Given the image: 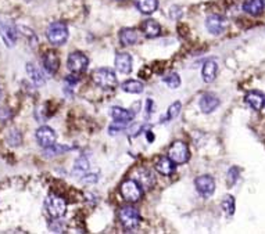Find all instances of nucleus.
Segmentation results:
<instances>
[{"label": "nucleus", "mask_w": 265, "mask_h": 234, "mask_svg": "<svg viewBox=\"0 0 265 234\" xmlns=\"http://www.w3.org/2000/svg\"><path fill=\"white\" fill-rule=\"evenodd\" d=\"M87 57L81 52H74L68 56V69L73 72V74H81L86 69L87 67Z\"/></svg>", "instance_id": "0eeeda50"}, {"label": "nucleus", "mask_w": 265, "mask_h": 234, "mask_svg": "<svg viewBox=\"0 0 265 234\" xmlns=\"http://www.w3.org/2000/svg\"><path fill=\"white\" fill-rule=\"evenodd\" d=\"M48 39L49 42L56 46L64 44L68 39V28L67 24H64L61 21L50 24L48 28Z\"/></svg>", "instance_id": "20e7f679"}, {"label": "nucleus", "mask_w": 265, "mask_h": 234, "mask_svg": "<svg viewBox=\"0 0 265 234\" xmlns=\"http://www.w3.org/2000/svg\"><path fill=\"white\" fill-rule=\"evenodd\" d=\"M110 115L114 120V124L122 125V126H126L130 122V120L134 118L132 112H129L128 110H124L121 107H111Z\"/></svg>", "instance_id": "f8f14e48"}, {"label": "nucleus", "mask_w": 265, "mask_h": 234, "mask_svg": "<svg viewBox=\"0 0 265 234\" xmlns=\"http://www.w3.org/2000/svg\"><path fill=\"white\" fill-rule=\"evenodd\" d=\"M56 139H57V136L54 133V130L49 126H42L36 130V140L42 147H52L56 144Z\"/></svg>", "instance_id": "1a4fd4ad"}, {"label": "nucleus", "mask_w": 265, "mask_h": 234, "mask_svg": "<svg viewBox=\"0 0 265 234\" xmlns=\"http://www.w3.org/2000/svg\"><path fill=\"white\" fill-rule=\"evenodd\" d=\"M246 103L250 105L253 110L260 111L265 105V96L260 91L253 90L246 95Z\"/></svg>", "instance_id": "4468645a"}, {"label": "nucleus", "mask_w": 265, "mask_h": 234, "mask_svg": "<svg viewBox=\"0 0 265 234\" xmlns=\"http://www.w3.org/2000/svg\"><path fill=\"white\" fill-rule=\"evenodd\" d=\"M121 89L126 93H132V95H139L143 91V83L139 81H126L122 83Z\"/></svg>", "instance_id": "b1692460"}, {"label": "nucleus", "mask_w": 265, "mask_h": 234, "mask_svg": "<svg viewBox=\"0 0 265 234\" xmlns=\"http://www.w3.org/2000/svg\"><path fill=\"white\" fill-rule=\"evenodd\" d=\"M0 96H2V90H0Z\"/></svg>", "instance_id": "2f4dec72"}, {"label": "nucleus", "mask_w": 265, "mask_h": 234, "mask_svg": "<svg viewBox=\"0 0 265 234\" xmlns=\"http://www.w3.org/2000/svg\"><path fill=\"white\" fill-rule=\"evenodd\" d=\"M45 208H46L49 216L52 219H58V218H63L65 215V212H67V202L61 197L56 196V194H50L45 200Z\"/></svg>", "instance_id": "f03ea898"}, {"label": "nucleus", "mask_w": 265, "mask_h": 234, "mask_svg": "<svg viewBox=\"0 0 265 234\" xmlns=\"http://www.w3.org/2000/svg\"><path fill=\"white\" fill-rule=\"evenodd\" d=\"M237 175H239V169L237 168H231V171L228 173V183L229 184H235L237 180Z\"/></svg>", "instance_id": "c756f323"}, {"label": "nucleus", "mask_w": 265, "mask_h": 234, "mask_svg": "<svg viewBox=\"0 0 265 234\" xmlns=\"http://www.w3.org/2000/svg\"><path fill=\"white\" fill-rule=\"evenodd\" d=\"M194 186L203 197H211L215 191V180L208 175H203L194 180Z\"/></svg>", "instance_id": "6e6552de"}, {"label": "nucleus", "mask_w": 265, "mask_h": 234, "mask_svg": "<svg viewBox=\"0 0 265 234\" xmlns=\"http://www.w3.org/2000/svg\"><path fill=\"white\" fill-rule=\"evenodd\" d=\"M264 2L262 0H247L243 5V10L250 15H260L264 10Z\"/></svg>", "instance_id": "6ab92c4d"}, {"label": "nucleus", "mask_w": 265, "mask_h": 234, "mask_svg": "<svg viewBox=\"0 0 265 234\" xmlns=\"http://www.w3.org/2000/svg\"><path fill=\"white\" fill-rule=\"evenodd\" d=\"M136 7L143 14H153L159 7V0H136Z\"/></svg>", "instance_id": "aec40b11"}, {"label": "nucleus", "mask_w": 265, "mask_h": 234, "mask_svg": "<svg viewBox=\"0 0 265 234\" xmlns=\"http://www.w3.org/2000/svg\"><path fill=\"white\" fill-rule=\"evenodd\" d=\"M92 78H93V82L101 89L108 90V89H114L117 86L116 74L108 68H99V69L93 72Z\"/></svg>", "instance_id": "7ed1b4c3"}, {"label": "nucleus", "mask_w": 265, "mask_h": 234, "mask_svg": "<svg viewBox=\"0 0 265 234\" xmlns=\"http://www.w3.org/2000/svg\"><path fill=\"white\" fill-rule=\"evenodd\" d=\"M0 29H2V25H0Z\"/></svg>", "instance_id": "473e14b6"}, {"label": "nucleus", "mask_w": 265, "mask_h": 234, "mask_svg": "<svg viewBox=\"0 0 265 234\" xmlns=\"http://www.w3.org/2000/svg\"><path fill=\"white\" fill-rule=\"evenodd\" d=\"M0 34H2V36H3V40L7 43V46H13V44L15 43V39H17V31H15V28H13L11 25L2 27Z\"/></svg>", "instance_id": "5701e85b"}, {"label": "nucleus", "mask_w": 265, "mask_h": 234, "mask_svg": "<svg viewBox=\"0 0 265 234\" xmlns=\"http://www.w3.org/2000/svg\"><path fill=\"white\" fill-rule=\"evenodd\" d=\"M206 28L210 34L212 35H219L222 34L225 28H227V21L224 17L221 15H217V14H212L210 15L206 21Z\"/></svg>", "instance_id": "9d476101"}, {"label": "nucleus", "mask_w": 265, "mask_h": 234, "mask_svg": "<svg viewBox=\"0 0 265 234\" xmlns=\"http://www.w3.org/2000/svg\"><path fill=\"white\" fill-rule=\"evenodd\" d=\"M27 72H28L31 81L34 82L36 86H42V85H45L46 79H45L43 74L39 71L34 64H27Z\"/></svg>", "instance_id": "4be33fe9"}, {"label": "nucleus", "mask_w": 265, "mask_h": 234, "mask_svg": "<svg viewBox=\"0 0 265 234\" xmlns=\"http://www.w3.org/2000/svg\"><path fill=\"white\" fill-rule=\"evenodd\" d=\"M116 68L121 74H129L132 71V57L128 53H118L117 54Z\"/></svg>", "instance_id": "ddd939ff"}, {"label": "nucleus", "mask_w": 265, "mask_h": 234, "mask_svg": "<svg viewBox=\"0 0 265 234\" xmlns=\"http://www.w3.org/2000/svg\"><path fill=\"white\" fill-rule=\"evenodd\" d=\"M181 107H182V104H181L179 101H175V103H172V104L169 105V108H168V111H167L165 116L161 118V122H168V121L176 118L179 114V111H181Z\"/></svg>", "instance_id": "393cba45"}, {"label": "nucleus", "mask_w": 265, "mask_h": 234, "mask_svg": "<svg viewBox=\"0 0 265 234\" xmlns=\"http://www.w3.org/2000/svg\"><path fill=\"white\" fill-rule=\"evenodd\" d=\"M118 218H120V223L126 231H132V230L138 229L140 225V220H142L140 219L139 212L134 206H124V208H121Z\"/></svg>", "instance_id": "f257e3e1"}, {"label": "nucleus", "mask_w": 265, "mask_h": 234, "mask_svg": "<svg viewBox=\"0 0 265 234\" xmlns=\"http://www.w3.org/2000/svg\"><path fill=\"white\" fill-rule=\"evenodd\" d=\"M262 2H264V6H265V0H262Z\"/></svg>", "instance_id": "7c9ffc66"}, {"label": "nucleus", "mask_w": 265, "mask_h": 234, "mask_svg": "<svg viewBox=\"0 0 265 234\" xmlns=\"http://www.w3.org/2000/svg\"><path fill=\"white\" fill-rule=\"evenodd\" d=\"M167 157L176 165H182V163L188 162L189 157H190L189 147L183 142H174L168 148Z\"/></svg>", "instance_id": "39448f33"}, {"label": "nucleus", "mask_w": 265, "mask_h": 234, "mask_svg": "<svg viewBox=\"0 0 265 234\" xmlns=\"http://www.w3.org/2000/svg\"><path fill=\"white\" fill-rule=\"evenodd\" d=\"M217 71H218L217 62L214 61V60H208V61H206V64L203 65V71H202L203 81L206 82V83H210V82L214 81L215 77H217Z\"/></svg>", "instance_id": "2eb2a0df"}, {"label": "nucleus", "mask_w": 265, "mask_h": 234, "mask_svg": "<svg viewBox=\"0 0 265 234\" xmlns=\"http://www.w3.org/2000/svg\"><path fill=\"white\" fill-rule=\"evenodd\" d=\"M89 169V162L86 161V158H79L75 162V167H74V172L75 173H85Z\"/></svg>", "instance_id": "cd10ccee"}, {"label": "nucleus", "mask_w": 265, "mask_h": 234, "mask_svg": "<svg viewBox=\"0 0 265 234\" xmlns=\"http://www.w3.org/2000/svg\"><path fill=\"white\" fill-rule=\"evenodd\" d=\"M222 209L228 216L235 214V198L232 196H225L222 200Z\"/></svg>", "instance_id": "a878e982"}, {"label": "nucleus", "mask_w": 265, "mask_h": 234, "mask_svg": "<svg viewBox=\"0 0 265 234\" xmlns=\"http://www.w3.org/2000/svg\"><path fill=\"white\" fill-rule=\"evenodd\" d=\"M120 40L122 44L125 46H130L135 44L138 42V32L132 28H124L120 31Z\"/></svg>", "instance_id": "412c9836"}, {"label": "nucleus", "mask_w": 265, "mask_h": 234, "mask_svg": "<svg viewBox=\"0 0 265 234\" xmlns=\"http://www.w3.org/2000/svg\"><path fill=\"white\" fill-rule=\"evenodd\" d=\"M175 169V163L169 159L168 157H161L156 163V171L164 176H169L171 173L174 172Z\"/></svg>", "instance_id": "dca6fc26"}, {"label": "nucleus", "mask_w": 265, "mask_h": 234, "mask_svg": "<svg viewBox=\"0 0 265 234\" xmlns=\"http://www.w3.org/2000/svg\"><path fill=\"white\" fill-rule=\"evenodd\" d=\"M58 64H60V61H58L56 53L48 52L43 56V67L46 68L49 74H56L58 69Z\"/></svg>", "instance_id": "f3484780"}, {"label": "nucleus", "mask_w": 265, "mask_h": 234, "mask_svg": "<svg viewBox=\"0 0 265 234\" xmlns=\"http://www.w3.org/2000/svg\"><path fill=\"white\" fill-rule=\"evenodd\" d=\"M219 105V100L215 95H211V93H204V95L200 97V101H198V107L200 110L204 114H210L212 111L217 108Z\"/></svg>", "instance_id": "9b49d317"}, {"label": "nucleus", "mask_w": 265, "mask_h": 234, "mask_svg": "<svg viewBox=\"0 0 265 234\" xmlns=\"http://www.w3.org/2000/svg\"><path fill=\"white\" fill-rule=\"evenodd\" d=\"M46 150V154L48 155H58V154L64 153V151H67L68 147H64V146H58V144H54L52 147L49 148H45Z\"/></svg>", "instance_id": "c85d7f7f"}, {"label": "nucleus", "mask_w": 265, "mask_h": 234, "mask_svg": "<svg viewBox=\"0 0 265 234\" xmlns=\"http://www.w3.org/2000/svg\"><path fill=\"white\" fill-rule=\"evenodd\" d=\"M121 194L124 197V200L128 202H138L142 198V187L134 179H128L121 184Z\"/></svg>", "instance_id": "423d86ee"}, {"label": "nucleus", "mask_w": 265, "mask_h": 234, "mask_svg": "<svg viewBox=\"0 0 265 234\" xmlns=\"http://www.w3.org/2000/svg\"><path fill=\"white\" fill-rule=\"evenodd\" d=\"M142 29H143V34L147 36V38H156L159 36L160 32H161V27L157 21L154 19H147L142 25Z\"/></svg>", "instance_id": "a211bd4d"}, {"label": "nucleus", "mask_w": 265, "mask_h": 234, "mask_svg": "<svg viewBox=\"0 0 265 234\" xmlns=\"http://www.w3.org/2000/svg\"><path fill=\"white\" fill-rule=\"evenodd\" d=\"M163 82H164L167 86L171 87V89H176L181 85V78H179L178 74L172 72V74H169V75L163 78Z\"/></svg>", "instance_id": "bb28decb"}]
</instances>
